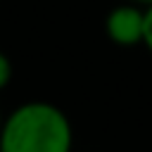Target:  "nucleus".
<instances>
[{"mask_svg": "<svg viewBox=\"0 0 152 152\" xmlns=\"http://www.w3.org/2000/svg\"><path fill=\"white\" fill-rule=\"evenodd\" d=\"M142 45L152 52V5L145 7V24H142Z\"/></svg>", "mask_w": 152, "mask_h": 152, "instance_id": "nucleus-3", "label": "nucleus"}, {"mask_svg": "<svg viewBox=\"0 0 152 152\" xmlns=\"http://www.w3.org/2000/svg\"><path fill=\"white\" fill-rule=\"evenodd\" d=\"M142 24H145V7L138 5H119L109 10L104 17V31L112 43L121 48L142 45Z\"/></svg>", "mask_w": 152, "mask_h": 152, "instance_id": "nucleus-2", "label": "nucleus"}, {"mask_svg": "<svg viewBox=\"0 0 152 152\" xmlns=\"http://www.w3.org/2000/svg\"><path fill=\"white\" fill-rule=\"evenodd\" d=\"M2 119H5V116H2V112H0V128H2Z\"/></svg>", "mask_w": 152, "mask_h": 152, "instance_id": "nucleus-5", "label": "nucleus"}, {"mask_svg": "<svg viewBox=\"0 0 152 152\" xmlns=\"http://www.w3.org/2000/svg\"><path fill=\"white\" fill-rule=\"evenodd\" d=\"M71 121L52 102H24L2 119L0 152H71Z\"/></svg>", "mask_w": 152, "mask_h": 152, "instance_id": "nucleus-1", "label": "nucleus"}, {"mask_svg": "<svg viewBox=\"0 0 152 152\" xmlns=\"http://www.w3.org/2000/svg\"><path fill=\"white\" fill-rule=\"evenodd\" d=\"M10 81H12V62H10V57L0 50V90H2Z\"/></svg>", "mask_w": 152, "mask_h": 152, "instance_id": "nucleus-4", "label": "nucleus"}]
</instances>
